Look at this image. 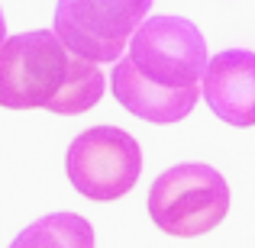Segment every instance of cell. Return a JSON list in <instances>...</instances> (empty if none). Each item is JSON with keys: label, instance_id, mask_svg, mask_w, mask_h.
Masks as SVG:
<instances>
[{"label": "cell", "instance_id": "6da1fadb", "mask_svg": "<svg viewBox=\"0 0 255 248\" xmlns=\"http://www.w3.org/2000/svg\"><path fill=\"white\" fill-rule=\"evenodd\" d=\"M207 42L184 16H145L110 75L113 97L145 123L184 119L200 100Z\"/></svg>", "mask_w": 255, "mask_h": 248}, {"label": "cell", "instance_id": "7a4b0ae2", "mask_svg": "<svg viewBox=\"0 0 255 248\" xmlns=\"http://www.w3.org/2000/svg\"><path fill=\"white\" fill-rule=\"evenodd\" d=\"M104 97V71L75 58L49 29H32L0 45V106L81 116Z\"/></svg>", "mask_w": 255, "mask_h": 248}, {"label": "cell", "instance_id": "3957f363", "mask_svg": "<svg viewBox=\"0 0 255 248\" xmlns=\"http://www.w3.org/2000/svg\"><path fill=\"white\" fill-rule=\"evenodd\" d=\"M230 213V184L210 165L184 162L158 174L149 190V216L162 232L197 239L213 232Z\"/></svg>", "mask_w": 255, "mask_h": 248}, {"label": "cell", "instance_id": "277c9868", "mask_svg": "<svg viewBox=\"0 0 255 248\" xmlns=\"http://www.w3.org/2000/svg\"><path fill=\"white\" fill-rule=\"evenodd\" d=\"M149 10V0H58L52 36L75 58L100 68L120 62Z\"/></svg>", "mask_w": 255, "mask_h": 248}, {"label": "cell", "instance_id": "5b68a950", "mask_svg": "<svg viewBox=\"0 0 255 248\" xmlns=\"http://www.w3.org/2000/svg\"><path fill=\"white\" fill-rule=\"evenodd\" d=\"M65 171L81 197L110 203L136 187L139 174H142V152L126 129L91 126L68 145Z\"/></svg>", "mask_w": 255, "mask_h": 248}, {"label": "cell", "instance_id": "8992f818", "mask_svg": "<svg viewBox=\"0 0 255 248\" xmlns=\"http://www.w3.org/2000/svg\"><path fill=\"white\" fill-rule=\"evenodd\" d=\"M204 103L230 126H255V52L226 49L207 62L200 81Z\"/></svg>", "mask_w": 255, "mask_h": 248}, {"label": "cell", "instance_id": "52a82bcc", "mask_svg": "<svg viewBox=\"0 0 255 248\" xmlns=\"http://www.w3.org/2000/svg\"><path fill=\"white\" fill-rule=\"evenodd\" d=\"M10 248H94V226L78 213H49L26 226Z\"/></svg>", "mask_w": 255, "mask_h": 248}, {"label": "cell", "instance_id": "ba28073f", "mask_svg": "<svg viewBox=\"0 0 255 248\" xmlns=\"http://www.w3.org/2000/svg\"><path fill=\"white\" fill-rule=\"evenodd\" d=\"M6 42V26H3V13H0V45Z\"/></svg>", "mask_w": 255, "mask_h": 248}]
</instances>
